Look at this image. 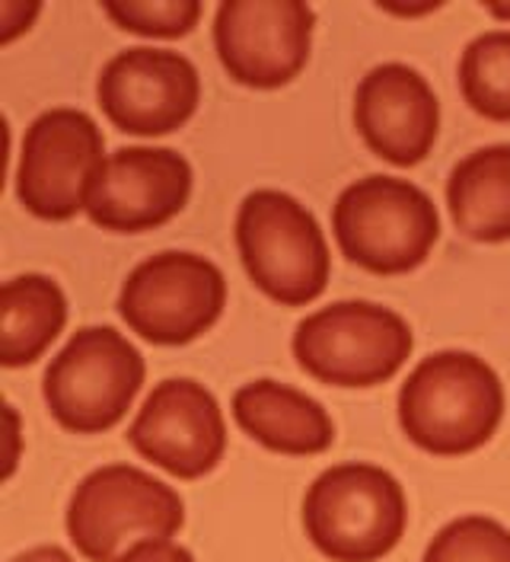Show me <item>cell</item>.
Returning a JSON list of instances; mask_svg holds the SVG:
<instances>
[{"instance_id":"cell-1","label":"cell","mask_w":510,"mask_h":562,"mask_svg":"<svg viewBox=\"0 0 510 562\" xmlns=\"http://www.w3.org/2000/svg\"><path fill=\"white\" fill-rule=\"evenodd\" d=\"M505 419V384L473 351H438L415 364L399 390V425L438 457L473 454Z\"/></svg>"},{"instance_id":"cell-2","label":"cell","mask_w":510,"mask_h":562,"mask_svg":"<svg viewBox=\"0 0 510 562\" xmlns=\"http://www.w3.org/2000/svg\"><path fill=\"white\" fill-rule=\"evenodd\" d=\"M408 521L406 492L374 463H339L313 480L304 527L332 562H376L396 550Z\"/></svg>"},{"instance_id":"cell-3","label":"cell","mask_w":510,"mask_h":562,"mask_svg":"<svg viewBox=\"0 0 510 562\" xmlns=\"http://www.w3.org/2000/svg\"><path fill=\"white\" fill-rule=\"evenodd\" d=\"M339 249L374 276L418 269L441 237V214L431 195L399 176H364L332 209Z\"/></svg>"},{"instance_id":"cell-4","label":"cell","mask_w":510,"mask_h":562,"mask_svg":"<svg viewBox=\"0 0 510 562\" xmlns=\"http://www.w3.org/2000/svg\"><path fill=\"white\" fill-rule=\"evenodd\" d=\"M182 525L179 492L132 463L93 470L68 505L70 543L90 562H115L144 540H170Z\"/></svg>"},{"instance_id":"cell-5","label":"cell","mask_w":510,"mask_h":562,"mask_svg":"<svg viewBox=\"0 0 510 562\" xmlns=\"http://www.w3.org/2000/svg\"><path fill=\"white\" fill-rule=\"evenodd\" d=\"M239 259L252 284L284 307L316 301L332 272L319 221L281 189H256L237 214Z\"/></svg>"},{"instance_id":"cell-6","label":"cell","mask_w":510,"mask_h":562,"mask_svg":"<svg viewBox=\"0 0 510 562\" xmlns=\"http://www.w3.org/2000/svg\"><path fill=\"white\" fill-rule=\"evenodd\" d=\"M144 355L112 326H83L45 371L48 413L77 435L109 431L125 419L144 386Z\"/></svg>"},{"instance_id":"cell-7","label":"cell","mask_w":510,"mask_h":562,"mask_svg":"<svg viewBox=\"0 0 510 562\" xmlns=\"http://www.w3.org/2000/svg\"><path fill=\"white\" fill-rule=\"evenodd\" d=\"M291 346L297 364L322 384L374 386L399 374L415 339L396 311L339 301L301 319Z\"/></svg>"},{"instance_id":"cell-8","label":"cell","mask_w":510,"mask_h":562,"mask_svg":"<svg viewBox=\"0 0 510 562\" xmlns=\"http://www.w3.org/2000/svg\"><path fill=\"white\" fill-rule=\"evenodd\" d=\"M227 304L224 272L199 252L167 249L132 269L118 294L128 329L154 346H185L207 333Z\"/></svg>"},{"instance_id":"cell-9","label":"cell","mask_w":510,"mask_h":562,"mask_svg":"<svg viewBox=\"0 0 510 562\" xmlns=\"http://www.w3.org/2000/svg\"><path fill=\"white\" fill-rule=\"evenodd\" d=\"M100 125L80 109H48L26 128L16 195L42 221H70L87 211L93 182L105 167Z\"/></svg>"},{"instance_id":"cell-10","label":"cell","mask_w":510,"mask_h":562,"mask_svg":"<svg viewBox=\"0 0 510 562\" xmlns=\"http://www.w3.org/2000/svg\"><path fill=\"white\" fill-rule=\"evenodd\" d=\"M313 23L304 0H224L214 13V48L237 83L277 90L306 68Z\"/></svg>"},{"instance_id":"cell-11","label":"cell","mask_w":510,"mask_h":562,"mask_svg":"<svg viewBox=\"0 0 510 562\" xmlns=\"http://www.w3.org/2000/svg\"><path fill=\"white\" fill-rule=\"evenodd\" d=\"M105 119L128 135L157 138L182 128L202 100L199 68L170 48H125L97 80Z\"/></svg>"},{"instance_id":"cell-12","label":"cell","mask_w":510,"mask_h":562,"mask_svg":"<svg viewBox=\"0 0 510 562\" xmlns=\"http://www.w3.org/2000/svg\"><path fill=\"white\" fill-rule=\"evenodd\" d=\"M137 454L179 480L211 473L227 451V422L214 393L192 378H170L137 409L128 425Z\"/></svg>"},{"instance_id":"cell-13","label":"cell","mask_w":510,"mask_h":562,"mask_svg":"<svg viewBox=\"0 0 510 562\" xmlns=\"http://www.w3.org/2000/svg\"><path fill=\"white\" fill-rule=\"evenodd\" d=\"M192 195V164L170 147H122L105 157L87 214L112 234H144L172 221Z\"/></svg>"},{"instance_id":"cell-14","label":"cell","mask_w":510,"mask_h":562,"mask_svg":"<svg viewBox=\"0 0 510 562\" xmlns=\"http://www.w3.org/2000/svg\"><path fill=\"white\" fill-rule=\"evenodd\" d=\"M354 125L376 157L396 167H415L438 140L441 103L415 68L399 61L376 65L358 83Z\"/></svg>"},{"instance_id":"cell-15","label":"cell","mask_w":510,"mask_h":562,"mask_svg":"<svg viewBox=\"0 0 510 562\" xmlns=\"http://www.w3.org/2000/svg\"><path fill=\"white\" fill-rule=\"evenodd\" d=\"M234 419L262 448L277 454H322L336 441L326 406L304 390L277 381H252L234 393Z\"/></svg>"},{"instance_id":"cell-16","label":"cell","mask_w":510,"mask_h":562,"mask_svg":"<svg viewBox=\"0 0 510 562\" xmlns=\"http://www.w3.org/2000/svg\"><path fill=\"white\" fill-rule=\"evenodd\" d=\"M446 209L463 237L476 244L510 240V144L478 147L453 167Z\"/></svg>"},{"instance_id":"cell-17","label":"cell","mask_w":510,"mask_h":562,"mask_svg":"<svg viewBox=\"0 0 510 562\" xmlns=\"http://www.w3.org/2000/svg\"><path fill=\"white\" fill-rule=\"evenodd\" d=\"M68 323V297L48 276H20L0 291V361L3 368L33 364Z\"/></svg>"},{"instance_id":"cell-18","label":"cell","mask_w":510,"mask_h":562,"mask_svg":"<svg viewBox=\"0 0 510 562\" xmlns=\"http://www.w3.org/2000/svg\"><path fill=\"white\" fill-rule=\"evenodd\" d=\"M460 90L478 115L510 122V30L476 35L460 58Z\"/></svg>"},{"instance_id":"cell-19","label":"cell","mask_w":510,"mask_h":562,"mask_svg":"<svg viewBox=\"0 0 510 562\" xmlns=\"http://www.w3.org/2000/svg\"><path fill=\"white\" fill-rule=\"evenodd\" d=\"M421 562H510V530L485 515L456 518L438 530Z\"/></svg>"},{"instance_id":"cell-20","label":"cell","mask_w":510,"mask_h":562,"mask_svg":"<svg viewBox=\"0 0 510 562\" xmlns=\"http://www.w3.org/2000/svg\"><path fill=\"white\" fill-rule=\"evenodd\" d=\"M102 10L118 30L147 38H182L202 20L199 0H105Z\"/></svg>"},{"instance_id":"cell-21","label":"cell","mask_w":510,"mask_h":562,"mask_svg":"<svg viewBox=\"0 0 510 562\" xmlns=\"http://www.w3.org/2000/svg\"><path fill=\"white\" fill-rule=\"evenodd\" d=\"M115 562H195V557L175 540H144Z\"/></svg>"},{"instance_id":"cell-22","label":"cell","mask_w":510,"mask_h":562,"mask_svg":"<svg viewBox=\"0 0 510 562\" xmlns=\"http://www.w3.org/2000/svg\"><path fill=\"white\" fill-rule=\"evenodd\" d=\"M10 562H73V557H70L68 550H61V547H33V550L13 557Z\"/></svg>"},{"instance_id":"cell-23","label":"cell","mask_w":510,"mask_h":562,"mask_svg":"<svg viewBox=\"0 0 510 562\" xmlns=\"http://www.w3.org/2000/svg\"><path fill=\"white\" fill-rule=\"evenodd\" d=\"M7 422H10V454H7V470H3V476H10L13 473V467H16V445H20V416H16V409L13 406H7Z\"/></svg>"},{"instance_id":"cell-24","label":"cell","mask_w":510,"mask_h":562,"mask_svg":"<svg viewBox=\"0 0 510 562\" xmlns=\"http://www.w3.org/2000/svg\"><path fill=\"white\" fill-rule=\"evenodd\" d=\"M441 3H428V7H396V3H379V10L386 13H399V16H421V13H431L438 10Z\"/></svg>"},{"instance_id":"cell-25","label":"cell","mask_w":510,"mask_h":562,"mask_svg":"<svg viewBox=\"0 0 510 562\" xmlns=\"http://www.w3.org/2000/svg\"><path fill=\"white\" fill-rule=\"evenodd\" d=\"M485 10H488L495 20H505V23H510V3H485Z\"/></svg>"}]
</instances>
